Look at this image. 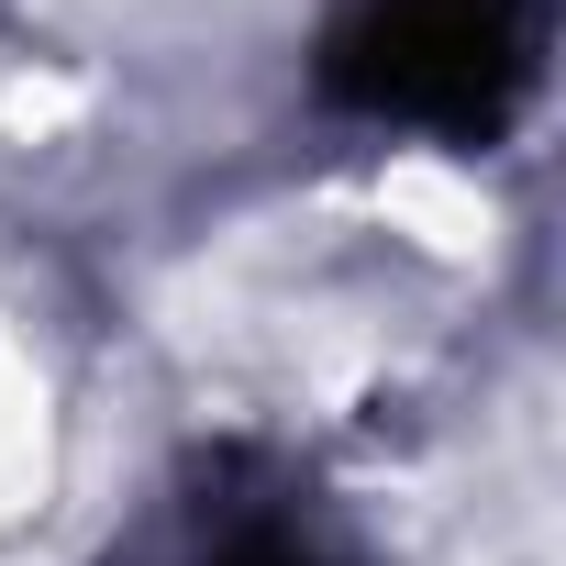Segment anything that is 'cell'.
Masks as SVG:
<instances>
[{
    "instance_id": "cell-2",
    "label": "cell",
    "mask_w": 566,
    "mask_h": 566,
    "mask_svg": "<svg viewBox=\"0 0 566 566\" xmlns=\"http://www.w3.org/2000/svg\"><path fill=\"white\" fill-rule=\"evenodd\" d=\"M222 566H323V544H312L301 522L266 511V522H233V533H222Z\"/></svg>"
},
{
    "instance_id": "cell-1",
    "label": "cell",
    "mask_w": 566,
    "mask_h": 566,
    "mask_svg": "<svg viewBox=\"0 0 566 566\" xmlns=\"http://www.w3.org/2000/svg\"><path fill=\"white\" fill-rule=\"evenodd\" d=\"M533 67V23L522 0H367V12L334 34V90L400 123H444L478 134L511 112Z\"/></svg>"
}]
</instances>
